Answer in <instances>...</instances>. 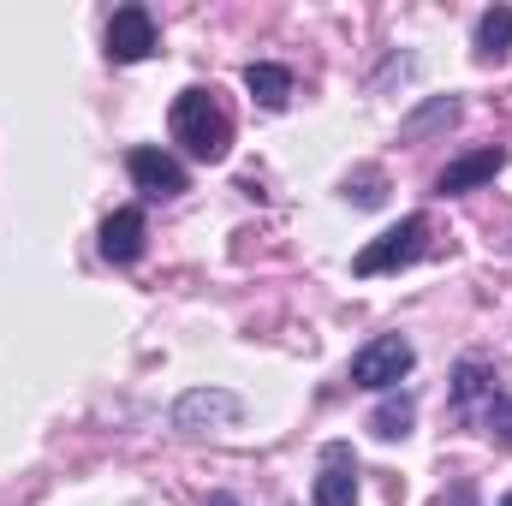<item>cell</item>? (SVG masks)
<instances>
[{
	"instance_id": "obj_1",
	"label": "cell",
	"mask_w": 512,
	"mask_h": 506,
	"mask_svg": "<svg viewBox=\"0 0 512 506\" xmlns=\"http://www.w3.org/2000/svg\"><path fill=\"white\" fill-rule=\"evenodd\" d=\"M167 126H173V143H185V155H197V161H227V149H233V120L215 102V90H203V84L173 96Z\"/></svg>"
},
{
	"instance_id": "obj_2",
	"label": "cell",
	"mask_w": 512,
	"mask_h": 506,
	"mask_svg": "<svg viewBox=\"0 0 512 506\" xmlns=\"http://www.w3.org/2000/svg\"><path fill=\"white\" fill-rule=\"evenodd\" d=\"M429 245V221L423 215H405L399 227H387L382 239H370L364 251L352 256V274L358 280H376V274H393V268H405V262H417Z\"/></svg>"
},
{
	"instance_id": "obj_3",
	"label": "cell",
	"mask_w": 512,
	"mask_h": 506,
	"mask_svg": "<svg viewBox=\"0 0 512 506\" xmlns=\"http://www.w3.org/2000/svg\"><path fill=\"white\" fill-rule=\"evenodd\" d=\"M411 364H417V352H411L405 334H376L370 346L352 352V381L370 387V393H393L399 381L411 376Z\"/></svg>"
},
{
	"instance_id": "obj_4",
	"label": "cell",
	"mask_w": 512,
	"mask_h": 506,
	"mask_svg": "<svg viewBox=\"0 0 512 506\" xmlns=\"http://www.w3.org/2000/svg\"><path fill=\"white\" fill-rule=\"evenodd\" d=\"M239 417H245V399L227 393V387H191V393H179V405H173V429H179V435L233 429Z\"/></svg>"
},
{
	"instance_id": "obj_5",
	"label": "cell",
	"mask_w": 512,
	"mask_h": 506,
	"mask_svg": "<svg viewBox=\"0 0 512 506\" xmlns=\"http://www.w3.org/2000/svg\"><path fill=\"white\" fill-rule=\"evenodd\" d=\"M126 173L143 197H185V191H191V173L179 167V155H167V149H155V143H137V149H131Z\"/></svg>"
},
{
	"instance_id": "obj_6",
	"label": "cell",
	"mask_w": 512,
	"mask_h": 506,
	"mask_svg": "<svg viewBox=\"0 0 512 506\" xmlns=\"http://www.w3.org/2000/svg\"><path fill=\"white\" fill-rule=\"evenodd\" d=\"M108 60L114 66H137V60H149L155 54V18H149V6H120L114 18H108Z\"/></svg>"
},
{
	"instance_id": "obj_7",
	"label": "cell",
	"mask_w": 512,
	"mask_h": 506,
	"mask_svg": "<svg viewBox=\"0 0 512 506\" xmlns=\"http://www.w3.org/2000/svg\"><path fill=\"white\" fill-rule=\"evenodd\" d=\"M316 506H358V459L346 441L322 447V471H316Z\"/></svg>"
},
{
	"instance_id": "obj_8",
	"label": "cell",
	"mask_w": 512,
	"mask_h": 506,
	"mask_svg": "<svg viewBox=\"0 0 512 506\" xmlns=\"http://www.w3.org/2000/svg\"><path fill=\"white\" fill-rule=\"evenodd\" d=\"M501 167H507V149H501V143H489V149H471V155H459V161H447V167H441L435 191H441V197H465V191L489 185Z\"/></svg>"
},
{
	"instance_id": "obj_9",
	"label": "cell",
	"mask_w": 512,
	"mask_h": 506,
	"mask_svg": "<svg viewBox=\"0 0 512 506\" xmlns=\"http://www.w3.org/2000/svg\"><path fill=\"white\" fill-rule=\"evenodd\" d=\"M143 239H149L143 209H114V215L102 221V256H108L114 268H131V262L143 256Z\"/></svg>"
},
{
	"instance_id": "obj_10",
	"label": "cell",
	"mask_w": 512,
	"mask_h": 506,
	"mask_svg": "<svg viewBox=\"0 0 512 506\" xmlns=\"http://www.w3.org/2000/svg\"><path fill=\"white\" fill-rule=\"evenodd\" d=\"M245 90H251L256 108L280 114V108L292 102V72H286V66H274V60H251V66H245Z\"/></svg>"
},
{
	"instance_id": "obj_11",
	"label": "cell",
	"mask_w": 512,
	"mask_h": 506,
	"mask_svg": "<svg viewBox=\"0 0 512 506\" xmlns=\"http://www.w3.org/2000/svg\"><path fill=\"white\" fill-rule=\"evenodd\" d=\"M495 405V364H483V358H465L459 370H453V405L459 411H477V405Z\"/></svg>"
},
{
	"instance_id": "obj_12",
	"label": "cell",
	"mask_w": 512,
	"mask_h": 506,
	"mask_svg": "<svg viewBox=\"0 0 512 506\" xmlns=\"http://www.w3.org/2000/svg\"><path fill=\"white\" fill-rule=\"evenodd\" d=\"M411 417H417L411 393H387L382 405L370 411V435H376V441H405V435H411Z\"/></svg>"
},
{
	"instance_id": "obj_13",
	"label": "cell",
	"mask_w": 512,
	"mask_h": 506,
	"mask_svg": "<svg viewBox=\"0 0 512 506\" xmlns=\"http://www.w3.org/2000/svg\"><path fill=\"white\" fill-rule=\"evenodd\" d=\"M512 54V6H489L477 18V60H507Z\"/></svg>"
},
{
	"instance_id": "obj_14",
	"label": "cell",
	"mask_w": 512,
	"mask_h": 506,
	"mask_svg": "<svg viewBox=\"0 0 512 506\" xmlns=\"http://www.w3.org/2000/svg\"><path fill=\"white\" fill-rule=\"evenodd\" d=\"M453 120H459V102H453V96H447V102H429V108L405 126V137H423L429 126H453Z\"/></svg>"
},
{
	"instance_id": "obj_15",
	"label": "cell",
	"mask_w": 512,
	"mask_h": 506,
	"mask_svg": "<svg viewBox=\"0 0 512 506\" xmlns=\"http://www.w3.org/2000/svg\"><path fill=\"white\" fill-rule=\"evenodd\" d=\"M489 429L512 447V399H495V405H489Z\"/></svg>"
},
{
	"instance_id": "obj_16",
	"label": "cell",
	"mask_w": 512,
	"mask_h": 506,
	"mask_svg": "<svg viewBox=\"0 0 512 506\" xmlns=\"http://www.w3.org/2000/svg\"><path fill=\"white\" fill-rule=\"evenodd\" d=\"M376 185H382V179H376V173H364V179H358V191H346V197H358V203H382V191H376Z\"/></svg>"
},
{
	"instance_id": "obj_17",
	"label": "cell",
	"mask_w": 512,
	"mask_h": 506,
	"mask_svg": "<svg viewBox=\"0 0 512 506\" xmlns=\"http://www.w3.org/2000/svg\"><path fill=\"white\" fill-rule=\"evenodd\" d=\"M203 506H245V501H239V495H227V489H221V495H209V501H203Z\"/></svg>"
},
{
	"instance_id": "obj_18",
	"label": "cell",
	"mask_w": 512,
	"mask_h": 506,
	"mask_svg": "<svg viewBox=\"0 0 512 506\" xmlns=\"http://www.w3.org/2000/svg\"><path fill=\"white\" fill-rule=\"evenodd\" d=\"M501 506H512V495H507V501H501Z\"/></svg>"
}]
</instances>
